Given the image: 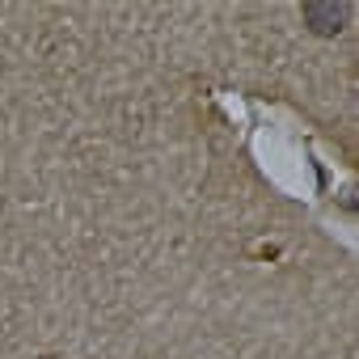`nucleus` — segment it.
<instances>
[{
  "mask_svg": "<svg viewBox=\"0 0 359 359\" xmlns=\"http://www.w3.org/2000/svg\"><path fill=\"white\" fill-rule=\"evenodd\" d=\"M39 359H55V355H39Z\"/></svg>",
  "mask_w": 359,
  "mask_h": 359,
  "instance_id": "obj_2",
  "label": "nucleus"
},
{
  "mask_svg": "<svg viewBox=\"0 0 359 359\" xmlns=\"http://www.w3.org/2000/svg\"><path fill=\"white\" fill-rule=\"evenodd\" d=\"M300 18H304L309 34H317V39H334V34L346 30V22H351V5H346V0H304V5H300Z\"/></svg>",
  "mask_w": 359,
  "mask_h": 359,
  "instance_id": "obj_1",
  "label": "nucleus"
}]
</instances>
